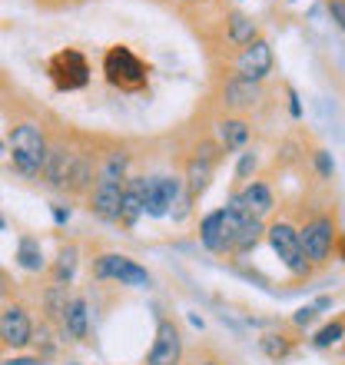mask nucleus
<instances>
[{"instance_id":"obj_1","label":"nucleus","mask_w":345,"mask_h":365,"mask_svg":"<svg viewBox=\"0 0 345 365\" xmlns=\"http://www.w3.org/2000/svg\"><path fill=\"white\" fill-rule=\"evenodd\" d=\"M246 216H249V212L242 210L240 202H236V196H232L226 210L210 212V216L200 222V242L210 252H232V240H236V232H240Z\"/></svg>"},{"instance_id":"obj_2","label":"nucleus","mask_w":345,"mask_h":365,"mask_svg":"<svg viewBox=\"0 0 345 365\" xmlns=\"http://www.w3.org/2000/svg\"><path fill=\"white\" fill-rule=\"evenodd\" d=\"M103 73L106 83L116 90H126V93H136L150 83V70L140 57H136L130 47H110L103 57Z\"/></svg>"},{"instance_id":"obj_3","label":"nucleus","mask_w":345,"mask_h":365,"mask_svg":"<svg viewBox=\"0 0 345 365\" xmlns=\"http://www.w3.org/2000/svg\"><path fill=\"white\" fill-rule=\"evenodd\" d=\"M47 156V140L40 133L37 123H20L10 133V160L24 176H40Z\"/></svg>"},{"instance_id":"obj_4","label":"nucleus","mask_w":345,"mask_h":365,"mask_svg":"<svg viewBox=\"0 0 345 365\" xmlns=\"http://www.w3.org/2000/svg\"><path fill=\"white\" fill-rule=\"evenodd\" d=\"M93 276L96 279H113V282L130 286V289L153 286V276H150L140 262H133L130 256H120V252H103V256L93 262Z\"/></svg>"},{"instance_id":"obj_5","label":"nucleus","mask_w":345,"mask_h":365,"mask_svg":"<svg viewBox=\"0 0 345 365\" xmlns=\"http://www.w3.org/2000/svg\"><path fill=\"white\" fill-rule=\"evenodd\" d=\"M299 246H302V256H306L309 266H322L332 256V246H336V222L329 216H316V220L306 222V230H299Z\"/></svg>"},{"instance_id":"obj_6","label":"nucleus","mask_w":345,"mask_h":365,"mask_svg":"<svg viewBox=\"0 0 345 365\" xmlns=\"http://www.w3.org/2000/svg\"><path fill=\"white\" fill-rule=\"evenodd\" d=\"M47 73L57 90H83L90 83V63L80 50H60L47 63Z\"/></svg>"},{"instance_id":"obj_7","label":"nucleus","mask_w":345,"mask_h":365,"mask_svg":"<svg viewBox=\"0 0 345 365\" xmlns=\"http://www.w3.org/2000/svg\"><path fill=\"white\" fill-rule=\"evenodd\" d=\"M269 236V246L276 250V256L282 259V266H286L292 276H309V266L306 256H302V246H299V230L292 226V222H272L266 230Z\"/></svg>"},{"instance_id":"obj_8","label":"nucleus","mask_w":345,"mask_h":365,"mask_svg":"<svg viewBox=\"0 0 345 365\" xmlns=\"http://www.w3.org/2000/svg\"><path fill=\"white\" fill-rule=\"evenodd\" d=\"M182 200V182L176 176H150L143 192V216L163 220L170 216L172 206H180Z\"/></svg>"},{"instance_id":"obj_9","label":"nucleus","mask_w":345,"mask_h":365,"mask_svg":"<svg viewBox=\"0 0 345 365\" xmlns=\"http://www.w3.org/2000/svg\"><path fill=\"white\" fill-rule=\"evenodd\" d=\"M272 73V47L266 40H252L246 47L240 50L236 57V77L240 80H249V83H259Z\"/></svg>"},{"instance_id":"obj_10","label":"nucleus","mask_w":345,"mask_h":365,"mask_svg":"<svg viewBox=\"0 0 345 365\" xmlns=\"http://www.w3.org/2000/svg\"><path fill=\"white\" fill-rule=\"evenodd\" d=\"M216 163H220V146L216 143H202L190 156V163H186V190H190V196H200L210 186L212 173H216Z\"/></svg>"},{"instance_id":"obj_11","label":"nucleus","mask_w":345,"mask_h":365,"mask_svg":"<svg viewBox=\"0 0 345 365\" xmlns=\"http://www.w3.org/2000/svg\"><path fill=\"white\" fill-rule=\"evenodd\" d=\"M34 342V326L24 306H7L0 312V346L27 349Z\"/></svg>"},{"instance_id":"obj_12","label":"nucleus","mask_w":345,"mask_h":365,"mask_svg":"<svg viewBox=\"0 0 345 365\" xmlns=\"http://www.w3.org/2000/svg\"><path fill=\"white\" fill-rule=\"evenodd\" d=\"M182 359V339L180 329L172 326L170 319H160L156 322V342L146 356V365H180Z\"/></svg>"},{"instance_id":"obj_13","label":"nucleus","mask_w":345,"mask_h":365,"mask_svg":"<svg viewBox=\"0 0 345 365\" xmlns=\"http://www.w3.org/2000/svg\"><path fill=\"white\" fill-rule=\"evenodd\" d=\"M120 200H123V182H96L90 210L106 222H120Z\"/></svg>"},{"instance_id":"obj_14","label":"nucleus","mask_w":345,"mask_h":365,"mask_svg":"<svg viewBox=\"0 0 345 365\" xmlns=\"http://www.w3.org/2000/svg\"><path fill=\"white\" fill-rule=\"evenodd\" d=\"M73 163H77V153H70V150H63V146H53V150H47V156H43V180L50 182V186H67L70 173H73Z\"/></svg>"},{"instance_id":"obj_15","label":"nucleus","mask_w":345,"mask_h":365,"mask_svg":"<svg viewBox=\"0 0 345 365\" xmlns=\"http://www.w3.org/2000/svg\"><path fill=\"white\" fill-rule=\"evenodd\" d=\"M143 192H146V176H130L123 186V200H120V222L136 226V220L143 216Z\"/></svg>"},{"instance_id":"obj_16","label":"nucleus","mask_w":345,"mask_h":365,"mask_svg":"<svg viewBox=\"0 0 345 365\" xmlns=\"http://www.w3.org/2000/svg\"><path fill=\"white\" fill-rule=\"evenodd\" d=\"M236 202H240L249 216H256V220L269 216V212H272V206H276V200H272V192H269L266 182H249V186L236 196Z\"/></svg>"},{"instance_id":"obj_17","label":"nucleus","mask_w":345,"mask_h":365,"mask_svg":"<svg viewBox=\"0 0 345 365\" xmlns=\"http://www.w3.org/2000/svg\"><path fill=\"white\" fill-rule=\"evenodd\" d=\"M60 319H63V329H67V336L77 339V342H83L86 332H90V306H86V299H70Z\"/></svg>"},{"instance_id":"obj_18","label":"nucleus","mask_w":345,"mask_h":365,"mask_svg":"<svg viewBox=\"0 0 345 365\" xmlns=\"http://www.w3.org/2000/svg\"><path fill=\"white\" fill-rule=\"evenodd\" d=\"M226 103L236 106V110H249V106L259 103V83H249V80H240L232 77L230 83H226Z\"/></svg>"},{"instance_id":"obj_19","label":"nucleus","mask_w":345,"mask_h":365,"mask_svg":"<svg viewBox=\"0 0 345 365\" xmlns=\"http://www.w3.org/2000/svg\"><path fill=\"white\" fill-rule=\"evenodd\" d=\"M17 266L27 272H40L47 269V259H43V246H40L34 236H24L17 242Z\"/></svg>"},{"instance_id":"obj_20","label":"nucleus","mask_w":345,"mask_h":365,"mask_svg":"<svg viewBox=\"0 0 345 365\" xmlns=\"http://www.w3.org/2000/svg\"><path fill=\"white\" fill-rule=\"evenodd\" d=\"M216 133H220V150H240L249 140V123L246 120H222Z\"/></svg>"},{"instance_id":"obj_21","label":"nucleus","mask_w":345,"mask_h":365,"mask_svg":"<svg viewBox=\"0 0 345 365\" xmlns=\"http://www.w3.org/2000/svg\"><path fill=\"white\" fill-rule=\"evenodd\" d=\"M262 232H266V226H262V220H256V216H246L240 226V232H236V240H232V252H249L256 250V242L262 240Z\"/></svg>"},{"instance_id":"obj_22","label":"nucleus","mask_w":345,"mask_h":365,"mask_svg":"<svg viewBox=\"0 0 345 365\" xmlns=\"http://www.w3.org/2000/svg\"><path fill=\"white\" fill-rule=\"evenodd\" d=\"M230 40L236 43V47H246V43H252V40H259V27L256 20L249 17V14H230Z\"/></svg>"},{"instance_id":"obj_23","label":"nucleus","mask_w":345,"mask_h":365,"mask_svg":"<svg viewBox=\"0 0 345 365\" xmlns=\"http://www.w3.org/2000/svg\"><path fill=\"white\" fill-rule=\"evenodd\" d=\"M77 246H63L57 256V266H53V279H57V286H63V282H70L73 279V272H77Z\"/></svg>"},{"instance_id":"obj_24","label":"nucleus","mask_w":345,"mask_h":365,"mask_svg":"<svg viewBox=\"0 0 345 365\" xmlns=\"http://www.w3.org/2000/svg\"><path fill=\"white\" fill-rule=\"evenodd\" d=\"M126 170H130V156L126 153H110L103 170H100V182H123Z\"/></svg>"},{"instance_id":"obj_25","label":"nucleus","mask_w":345,"mask_h":365,"mask_svg":"<svg viewBox=\"0 0 345 365\" xmlns=\"http://www.w3.org/2000/svg\"><path fill=\"white\" fill-rule=\"evenodd\" d=\"M90 180H93V166H90V160H83V156H77V163H73V173H70L67 180V190H86L90 186Z\"/></svg>"},{"instance_id":"obj_26","label":"nucleus","mask_w":345,"mask_h":365,"mask_svg":"<svg viewBox=\"0 0 345 365\" xmlns=\"http://www.w3.org/2000/svg\"><path fill=\"white\" fill-rule=\"evenodd\" d=\"M336 342H342V319H332L326 329H319L316 339H312V346L316 349H329L336 346Z\"/></svg>"},{"instance_id":"obj_27","label":"nucleus","mask_w":345,"mask_h":365,"mask_svg":"<svg viewBox=\"0 0 345 365\" xmlns=\"http://www.w3.org/2000/svg\"><path fill=\"white\" fill-rule=\"evenodd\" d=\"M67 286H53L47 292V309L53 312V316H63V309H67Z\"/></svg>"},{"instance_id":"obj_28","label":"nucleus","mask_w":345,"mask_h":365,"mask_svg":"<svg viewBox=\"0 0 345 365\" xmlns=\"http://www.w3.org/2000/svg\"><path fill=\"white\" fill-rule=\"evenodd\" d=\"M262 352L269 359H282V356H289V342L282 336H266L262 339Z\"/></svg>"},{"instance_id":"obj_29","label":"nucleus","mask_w":345,"mask_h":365,"mask_svg":"<svg viewBox=\"0 0 345 365\" xmlns=\"http://www.w3.org/2000/svg\"><path fill=\"white\" fill-rule=\"evenodd\" d=\"M316 166H319V176H322V180H332V173H336L332 153H326V150H319V153H316Z\"/></svg>"},{"instance_id":"obj_30","label":"nucleus","mask_w":345,"mask_h":365,"mask_svg":"<svg viewBox=\"0 0 345 365\" xmlns=\"http://www.w3.org/2000/svg\"><path fill=\"white\" fill-rule=\"evenodd\" d=\"M252 170H256V153H242L240 166H236V176H240V180H249Z\"/></svg>"},{"instance_id":"obj_31","label":"nucleus","mask_w":345,"mask_h":365,"mask_svg":"<svg viewBox=\"0 0 345 365\" xmlns=\"http://www.w3.org/2000/svg\"><path fill=\"white\" fill-rule=\"evenodd\" d=\"M316 316H319V309L306 306V309H299L296 316H292V322H296V326H309V322H316Z\"/></svg>"},{"instance_id":"obj_32","label":"nucleus","mask_w":345,"mask_h":365,"mask_svg":"<svg viewBox=\"0 0 345 365\" xmlns=\"http://www.w3.org/2000/svg\"><path fill=\"white\" fill-rule=\"evenodd\" d=\"M329 14H332V20H336L339 27L345 24V7H342V0H329Z\"/></svg>"},{"instance_id":"obj_33","label":"nucleus","mask_w":345,"mask_h":365,"mask_svg":"<svg viewBox=\"0 0 345 365\" xmlns=\"http://www.w3.org/2000/svg\"><path fill=\"white\" fill-rule=\"evenodd\" d=\"M289 113L292 116H302V103H299V96L289 90Z\"/></svg>"},{"instance_id":"obj_34","label":"nucleus","mask_w":345,"mask_h":365,"mask_svg":"<svg viewBox=\"0 0 345 365\" xmlns=\"http://www.w3.org/2000/svg\"><path fill=\"white\" fill-rule=\"evenodd\" d=\"M67 220H70V210H67V206H53V222H60V226H63Z\"/></svg>"},{"instance_id":"obj_35","label":"nucleus","mask_w":345,"mask_h":365,"mask_svg":"<svg viewBox=\"0 0 345 365\" xmlns=\"http://www.w3.org/2000/svg\"><path fill=\"white\" fill-rule=\"evenodd\" d=\"M4 365H40V359H7Z\"/></svg>"},{"instance_id":"obj_36","label":"nucleus","mask_w":345,"mask_h":365,"mask_svg":"<svg viewBox=\"0 0 345 365\" xmlns=\"http://www.w3.org/2000/svg\"><path fill=\"white\" fill-rule=\"evenodd\" d=\"M4 289H7V272L0 269V292H4Z\"/></svg>"},{"instance_id":"obj_37","label":"nucleus","mask_w":345,"mask_h":365,"mask_svg":"<svg viewBox=\"0 0 345 365\" xmlns=\"http://www.w3.org/2000/svg\"><path fill=\"white\" fill-rule=\"evenodd\" d=\"M202 365H220V362H202Z\"/></svg>"},{"instance_id":"obj_38","label":"nucleus","mask_w":345,"mask_h":365,"mask_svg":"<svg viewBox=\"0 0 345 365\" xmlns=\"http://www.w3.org/2000/svg\"><path fill=\"white\" fill-rule=\"evenodd\" d=\"M0 230H4V216H0Z\"/></svg>"},{"instance_id":"obj_39","label":"nucleus","mask_w":345,"mask_h":365,"mask_svg":"<svg viewBox=\"0 0 345 365\" xmlns=\"http://www.w3.org/2000/svg\"><path fill=\"white\" fill-rule=\"evenodd\" d=\"M0 150H4V143H0Z\"/></svg>"}]
</instances>
